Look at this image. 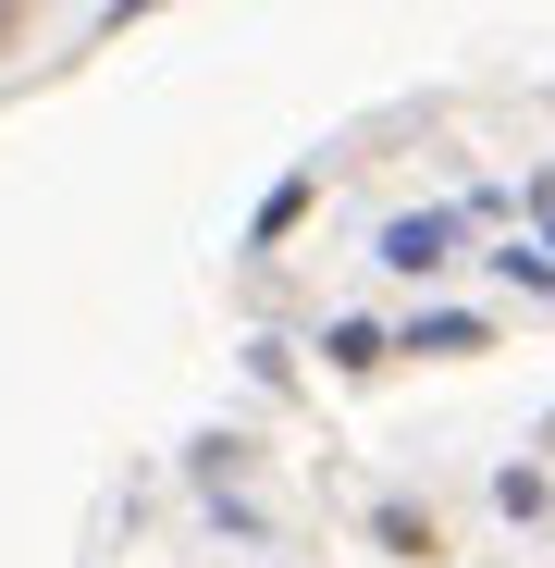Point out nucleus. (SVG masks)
<instances>
[{
	"label": "nucleus",
	"mask_w": 555,
	"mask_h": 568,
	"mask_svg": "<svg viewBox=\"0 0 555 568\" xmlns=\"http://www.w3.org/2000/svg\"><path fill=\"white\" fill-rule=\"evenodd\" d=\"M444 247H456V223H395V235H383L395 272H444Z\"/></svg>",
	"instance_id": "obj_1"
}]
</instances>
